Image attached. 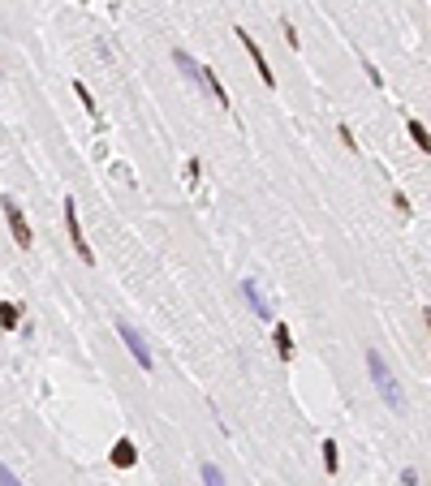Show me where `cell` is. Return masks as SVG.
<instances>
[{
    "mask_svg": "<svg viewBox=\"0 0 431 486\" xmlns=\"http://www.w3.org/2000/svg\"><path fill=\"white\" fill-rule=\"evenodd\" d=\"M108 460H112V469H134V465H138V448H134V439H117Z\"/></svg>",
    "mask_w": 431,
    "mask_h": 486,
    "instance_id": "8",
    "label": "cell"
},
{
    "mask_svg": "<svg viewBox=\"0 0 431 486\" xmlns=\"http://www.w3.org/2000/svg\"><path fill=\"white\" fill-rule=\"evenodd\" d=\"M0 207H5V220H9V233H13L17 250H31V245H35V233H31L27 215H22V207H17L13 198H0Z\"/></svg>",
    "mask_w": 431,
    "mask_h": 486,
    "instance_id": "3",
    "label": "cell"
},
{
    "mask_svg": "<svg viewBox=\"0 0 431 486\" xmlns=\"http://www.w3.org/2000/svg\"><path fill=\"white\" fill-rule=\"evenodd\" d=\"M173 65H177V69H182V73H186V78H194V82H198L203 91H207V95L216 99V104H220V108H229V91H224V86H220V78H216V73H212L207 65H198V61H194V56L186 52V47H173Z\"/></svg>",
    "mask_w": 431,
    "mask_h": 486,
    "instance_id": "2",
    "label": "cell"
},
{
    "mask_svg": "<svg viewBox=\"0 0 431 486\" xmlns=\"http://www.w3.org/2000/svg\"><path fill=\"white\" fill-rule=\"evenodd\" d=\"M238 39H242V47H246V52H250V61H255V69H259V78H263V86H276V73H272V65H268V56H263V47L255 43V35H250V31H233Z\"/></svg>",
    "mask_w": 431,
    "mask_h": 486,
    "instance_id": "6",
    "label": "cell"
},
{
    "mask_svg": "<svg viewBox=\"0 0 431 486\" xmlns=\"http://www.w3.org/2000/svg\"><path fill=\"white\" fill-rule=\"evenodd\" d=\"M203 486H229V482H224V473L212 465V460H207V465H203Z\"/></svg>",
    "mask_w": 431,
    "mask_h": 486,
    "instance_id": "14",
    "label": "cell"
},
{
    "mask_svg": "<svg viewBox=\"0 0 431 486\" xmlns=\"http://www.w3.org/2000/svg\"><path fill=\"white\" fill-rule=\"evenodd\" d=\"M272 344H276V353H281L285 362L293 357V336H289V327H285V323H276V331H272Z\"/></svg>",
    "mask_w": 431,
    "mask_h": 486,
    "instance_id": "9",
    "label": "cell"
},
{
    "mask_svg": "<svg viewBox=\"0 0 431 486\" xmlns=\"http://www.w3.org/2000/svg\"><path fill=\"white\" fill-rule=\"evenodd\" d=\"M242 297H246V305H250V310H255L259 319H272V301L263 297V289H259V280H242Z\"/></svg>",
    "mask_w": 431,
    "mask_h": 486,
    "instance_id": "7",
    "label": "cell"
},
{
    "mask_svg": "<svg viewBox=\"0 0 431 486\" xmlns=\"http://www.w3.org/2000/svg\"><path fill=\"white\" fill-rule=\"evenodd\" d=\"M393 207H397V211H401V215H410V211H414V207H410V198H405V194H401V190H397V194H393Z\"/></svg>",
    "mask_w": 431,
    "mask_h": 486,
    "instance_id": "15",
    "label": "cell"
},
{
    "mask_svg": "<svg viewBox=\"0 0 431 486\" xmlns=\"http://www.w3.org/2000/svg\"><path fill=\"white\" fill-rule=\"evenodd\" d=\"M410 138L418 142V151H427V155H431V134H427L423 121H410Z\"/></svg>",
    "mask_w": 431,
    "mask_h": 486,
    "instance_id": "12",
    "label": "cell"
},
{
    "mask_svg": "<svg viewBox=\"0 0 431 486\" xmlns=\"http://www.w3.org/2000/svg\"><path fill=\"white\" fill-rule=\"evenodd\" d=\"M17 323H22V305H17V301H0V327L13 331Z\"/></svg>",
    "mask_w": 431,
    "mask_h": 486,
    "instance_id": "10",
    "label": "cell"
},
{
    "mask_svg": "<svg viewBox=\"0 0 431 486\" xmlns=\"http://www.w3.org/2000/svg\"><path fill=\"white\" fill-rule=\"evenodd\" d=\"M323 469H328V473H337V469H341V452H337L333 439H323Z\"/></svg>",
    "mask_w": 431,
    "mask_h": 486,
    "instance_id": "11",
    "label": "cell"
},
{
    "mask_svg": "<svg viewBox=\"0 0 431 486\" xmlns=\"http://www.w3.org/2000/svg\"><path fill=\"white\" fill-rule=\"evenodd\" d=\"M0 486H22V482H17V473H13L9 465H0Z\"/></svg>",
    "mask_w": 431,
    "mask_h": 486,
    "instance_id": "16",
    "label": "cell"
},
{
    "mask_svg": "<svg viewBox=\"0 0 431 486\" xmlns=\"http://www.w3.org/2000/svg\"><path fill=\"white\" fill-rule=\"evenodd\" d=\"M65 228H69V241H73V250H78V259L91 267V263H95V250H91V241L82 237V224H78V207H73V198H65Z\"/></svg>",
    "mask_w": 431,
    "mask_h": 486,
    "instance_id": "4",
    "label": "cell"
},
{
    "mask_svg": "<svg viewBox=\"0 0 431 486\" xmlns=\"http://www.w3.org/2000/svg\"><path fill=\"white\" fill-rule=\"evenodd\" d=\"M427 336H431V310H427Z\"/></svg>",
    "mask_w": 431,
    "mask_h": 486,
    "instance_id": "17",
    "label": "cell"
},
{
    "mask_svg": "<svg viewBox=\"0 0 431 486\" xmlns=\"http://www.w3.org/2000/svg\"><path fill=\"white\" fill-rule=\"evenodd\" d=\"M367 374H371V383H375V392H379V400H384L393 413H405V392H401V383H397V374H393V366L379 357V349H367Z\"/></svg>",
    "mask_w": 431,
    "mask_h": 486,
    "instance_id": "1",
    "label": "cell"
},
{
    "mask_svg": "<svg viewBox=\"0 0 431 486\" xmlns=\"http://www.w3.org/2000/svg\"><path fill=\"white\" fill-rule=\"evenodd\" d=\"M73 91H78V99H82V108H87L91 116H99V104H95V95L87 91V82H73Z\"/></svg>",
    "mask_w": 431,
    "mask_h": 486,
    "instance_id": "13",
    "label": "cell"
},
{
    "mask_svg": "<svg viewBox=\"0 0 431 486\" xmlns=\"http://www.w3.org/2000/svg\"><path fill=\"white\" fill-rule=\"evenodd\" d=\"M117 336L125 340V349H130V353H134V362H138L143 370H151V366H156V357H151V349H147V340H143V336H138V331H134V323H125V319H121V323H117Z\"/></svg>",
    "mask_w": 431,
    "mask_h": 486,
    "instance_id": "5",
    "label": "cell"
}]
</instances>
